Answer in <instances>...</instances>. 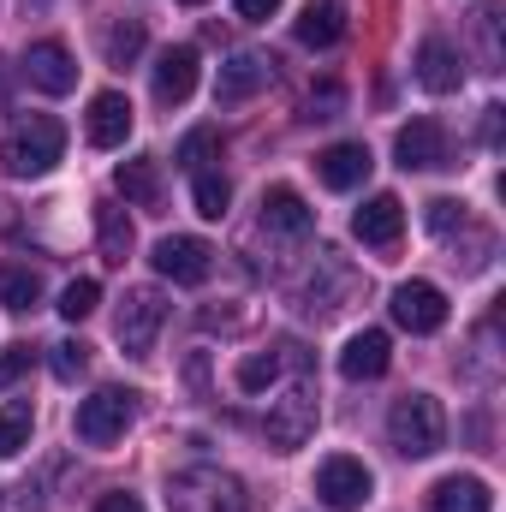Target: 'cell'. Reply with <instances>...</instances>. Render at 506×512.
I'll return each mask as SVG.
<instances>
[{"mask_svg": "<svg viewBox=\"0 0 506 512\" xmlns=\"http://www.w3.org/2000/svg\"><path fill=\"white\" fill-rule=\"evenodd\" d=\"M429 512H495V489H489L483 477L453 471V477H441V483L429 489Z\"/></svg>", "mask_w": 506, "mask_h": 512, "instance_id": "obj_20", "label": "cell"}, {"mask_svg": "<svg viewBox=\"0 0 506 512\" xmlns=\"http://www.w3.org/2000/svg\"><path fill=\"white\" fill-rule=\"evenodd\" d=\"M417 84H423L429 96H453V90L465 84L459 48H453V42H441V36H429V42L417 48Z\"/></svg>", "mask_w": 506, "mask_h": 512, "instance_id": "obj_19", "label": "cell"}, {"mask_svg": "<svg viewBox=\"0 0 506 512\" xmlns=\"http://www.w3.org/2000/svg\"><path fill=\"white\" fill-rule=\"evenodd\" d=\"M84 137L96 143V149H126L131 137V102L120 90H102L96 102H90V114H84Z\"/></svg>", "mask_w": 506, "mask_h": 512, "instance_id": "obj_17", "label": "cell"}, {"mask_svg": "<svg viewBox=\"0 0 506 512\" xmlns=\"http://www.w3.org/2000/svg\"><path fill=\"white\" fill-rule=\"evenodd\" d=\"M137 417V393L131 387H96L90 399H78V441L84 447H114Z\"/></svg>", "mask_w": 506, "mask_h": 512, "instance_id": "obj_4", "label": "cell"}, {"mask_svg": "<svg viewBox=\"0 0 506 512\" xmlns=\"http://www.w3.org/2000/svg\"><path fill=\"white\" fill-rule=\"evenodd\" d=\"M286 364H304V352H298V346L251 352V358L239 364V387H245V393H262V387H274V382H280V370H286Z\"/></svg>", "mask_w": 506, "mask_h": 512, "instance_id": "obj_24", "label": "cell"}, {"mask_svg": "<svg viewBox=\"0 0 506 512\" xmlns=\"http://www.w3.org/2000/svg\"><path fill=\"white\" fill-rule=\"evenodd\" d=\"M96 512H149V507H143L131 489H114V495H102V501H96Z\"/></svg>", "mask_w": 506, "mask_h": 512, "instance_id": "obj_36", "label": "cell"}, {"mask_svg": "<svg viewBox=\"0 0 506 512\" xmlns=\"http://www.w3.org/2000/svg\"><path fill=\"white\" fill-rule=\"evenodd\" d=\"M399 233H405V203H399L393 191H376V197L352 215V239L370 245V251H393Z\"/></svg>", "mask_w": 506, "mask_h": 512, "instance_id": "obj_10", "label": "cell"}, {"mask_svg": "<svg viewBox=\"0 0 506 512\" xmlns=\"http://www.w3.org/2000/svg\"><path fill=\"white\" fill-rule=\"evenodd\" d=\"M501 6H477V36H483V60H489V72L501 66Z\"/></svg>", "mask_w": 506, "mask_h": 512, "instance_id": "obj_34", "label": "cell"}, {"mask_svg": "<svg viewBox=\"0 0 506 512\" xmlns=\"http://www.w3.org/2000/svg\"><path fill=\"white\" fill-rule=\"evenodd\" d=\"M149 262H155V274L173 280V286H203V280L215 274V251H209L203 239H191V233H167V239L149 251Z\"/></svg>", "mask_w": 506, "mask_h": 512, "instance_id": "obj_8", "label": "cell"}, {"mask_svg": "<svg viewBox=\"0 0 506 512\" xmlns=\"http://www.w3.org/2000/svg\"><path fill=\"white\" fill-rule=\"evenodd\" d=\"M370 167H376L370 143H328V149L316 155V179H322L328 191H358V185L370 179Z\"/></svg>", "mask_w": 506, "mask_h": 512, "instance_id": "obj_13", "label": "cell"}, {"mask_svg": "<svg viewBox=\"0 0 506 512\" xmlns=\"http://www.w3.org/2000/svg\"><path fill=\"white\" fill-rule=\"evenodd\" d=\"M114 191H120L126 203H137V209H155V203H161V167H155L149 155H131V161L114 167Z\"/></svg>", "mask_w": 506, "mask_h": 512, "instance_id": "obj_23", "label": "cell"}, {"mask_svg": "<svg viewBox=\"0 0 506 512\" xmlns=\"http://www.w3.org/2000/svg\"><path fill=\"white\" fill-rule=\"evenodd\" d=\"M423 221H429V233H459L465 227V203L459 197H435V203H423Z\"/></svg>", "mask_w": 506, "mask_h": 512, "instance_id": "obj_33", "label": "cell"}, {"mask_svg": "<svg viewBox=\"0 0 506 512\" xmlns=\"http://www.w3.org/2000/svg\"><path fill=\"white\" fill-rule=\"evenodd\" d=\"M96 304H102V286H96V280H72V286L60 292V316H66V322H84Z\"/></svg>", "mask_w": 506, "mask_h": 512, "instance_id": "obj_31", "label": "cell"}, {"mask_svg": "<svg viewBox=\"0 0 506 512\" xmlns=\"http://www.w3.org/2000/svg\"><path fill=\"white\" fill-rule=\"evenodd\" d=\"M322 274H328V286H316V280H310V286H298V310H304V316H334V310L352 298V286H358L334 256H322Z\"/></svg>", "mask_w": 506, "mask_h": 512, "instance_id": "obj_22", "label": "cell"}, {"mask_svg": "<svg viewBox=\"0 0 506 512\" xmlns=\"http://www.w3.org/2000/svg\"><path fill=\"white\" fill-rule=\"evenodd\" d=\"M167 507L173 512H251V495L233 471L221 465H191L167 483Z\"/></svg>", "mask_w": 506, "mask_h": 512, "instance_id": "obj_3", "label": "cell"}, {"mask_svg": "<svg viewBox=\"0 0 506 512\" xmlns=\"http://www.w3.org/2000/svg\"><path fill=\"white\" fill-rule=\"evenodd\" d=\"M292 36H298L304 48H334V42L346 36V6H340V0H310V6L298 12Z\"/></svg>", "mask_w": 506, "mask_h": 512, "instance_id": "obj_21", "label": "cell"}, {"mask_svg": "<svg viewBox=\"0 0 506 512\" xmlns=\"http://www.w3.org/2000/svg\"><path fill=\"white\" fill-rule=\"evenodd\" d=\"M197 72H203V60H197V48H167L161 54V66H155V102L161 108H185L191 102V90H197Z\"/></svg>", "mask_w": 506, "mask_h": 512, "instance_id": "obj_15", "label": "cell"}, {"mask_svg": "<svg viewBox=\"0 0 506 512\" xmlns=\"http://www.w3.org/2000/svg\"><path fill=\"white\" fill-rule=\"evenodd\" d=\"M387 441H393L399 459H429V453H441V441H447V411H441V399H435V393H405V399H393V411H387Z\"/></svg>", "mask_w": 506, "mask_h": 512, "instance_id": "obj_2", "label": "cell"}, {"mask_svg": "<svg viewBox=\"0 0 506 512\" xmlns=\"http://www.w3.org/2000/svg\"><path fill=\"white\" fill-rule=\"evenodd\" d=\"M370 495H376V471H370L364 459H352V453L322 459V471H316V501L328 512H364Z\"/></svg>", "mask_w": 506, "mask_h": 512, "instance_id": "obj_5", "label": "cell"}, {"mask_svg": "<svg viewBox=\"0 0 506 512\" xmlns=\"http://www.w3.org/2000/svg\"><path fill=\"white\" fill-rule=\"evenodd\" d=\"M316 417H322L316 387H310V382H292V393H286V399H274V411H268L262 435H268V447H274V453H292V447H304V441L316 435Z\"/></svg>", "mask_w": 506, "mask_h": 512, "instance_id": "obj_6", "label": "cell"}, {"mask_svg": "<svg viewBox=\"0 0 506 512\" xmlns=\"http://www.w3.org/2000/svg\"><path fill=\"white\" fill-rule=\"evenodd\" d=\"M387 364H393V340H387L381 328L352 334L346 352H340V376H346V382H376V376H387Z\"/></svg>", "mask_w": 506, "mask_h": 512, "instance_id": "obj_18", "label": "cell"}, {"mask_svg": "<svg viewBox=\"0 0 506 512\" xmlns=\"http://www.w3.org/2000/svg\"><path fill=\"white\" fill-rule=\"evenodd\" d=\"M48 352H54L48 364H54L60 382H78V376L90 370V346H84V340H60V346H48Z\"/></svg>", "mask_w": 506, "mask_h": 512, "instance_id": "obj_32", "label": "cell"}, {"mask_svg": "<svg viewBox=\"0 0 506 512\" xmlns=\"http://www.w3.org/2000/svg\"><path fill=\"white\" fill-rule=\"evenodd\" d=\"M179 6H203V0H179Z\"/></svg>", "mask_w": 506, "mask_h": 512, "instance_id": "obj_39", "label": "cell"}, {"mask_svg": "<svg viewBox=\"0 0 506 512\" xmlns=\"http://www.w3.org/2000/svg\"><path fill=\"white\" fill-rule=\"evenodd\" d=\"M143 42H149L143 24H137V18H120V24L108 30V60H114V66H131V60L143 54Z\"/></svg>", "mask_w": 506, "mask_h": 512, "instance_id": "obj_29", "label": "cell"}, {"mask_svg": "<svg viewBox=\"0 0 506 512\" xmlns=\"http://www.w3.org/2000/svg\"><path fill=\"white\" fill-rule=\"evenodd\" d=\"M221 149V131L215 126H197V131H185V143H179V167H191V173H203V161Z\"/></svg>", "mask_w": 506, "mask_h": 512, "instance_id": "obj_30", "label": "cell"}, {"mask_svg": "<svg viewBox=\"0 0 506 512\" xmlns=\"http://www.w3.org/2000/svg\"><path fill=\"white\" fill-rule=\"evenodd\" d=\"M310 108H340V90H334V84H322V90H310Z\"/></svg>", "mask_w": 506, "mask_h": 512, "instance_id": "obj_38", "label": "cell"}, {"mask_svg": "<svg viewBox=\"0 0 506 512\" xmlns=\"http://www.w3.org/2000/svg\"><path fill=\"white\" fill-rule=\"evenodd\" d=\"M60 155H66V126H60L54 114L18 120V126L6 131V143H0V167H6L12 179H42V173H54Z\"/></svg>", "mask_w": 506, "mask_h": 512, "instance_id": "obj_1", "label": "cell"}, {"mask_svg": "<svg viewBox=\"0 0 506 512\" xmlns=\"http://www.w3.org/2000/svg\"><path fill=\"white\" fill-rule=\"evenodd\" d=\"M30 429H36V411L18 399V405H0V459H18L30 447Z\"/></svg>", "mask_w": 506, "mask_h": 512, "instance_id": "obj_27", "label": "cell"}, {"mask_svg": "<svg viewBox=\"0 0 506 512\" xmlns=\"http://www.w3.org/2000/svg\"><path fill=\"white\" fill-rule=\"evenodd\" d=\"M268 78H274V60H268V54H256V48H245V54H233V60L221 66V78H215V102H221V108H233V102L256 96Z\"/></svg>", "mask_w": 506, "mask_h": 512, "instance_id": "obj_16", "label": "cell"}, {"mask_svg": "<svg viewBox=\"0 0 506 512\" xmlns=\"http://www.w3.org/2000/svg\"><path fill=\"white\" fill-rule=\"evenodd\" d=\"M30 364H36V352H30V346H12V352L0 358V393L24 382V376H30Z\"/></svg>", "mask_w": 506, "mask_h": 512, "instance_id": "obj_35", "label": "cell"}, {"mask_svg": "<svg viewBox=\"0 0 506 512\" xmlns=\"http://www.w3.org/2000/svg\"><path fill=\"white\" fill-rule=\"evenodd\" d=\"M310 227H316V209L292 185H274L262 197V233L268 239H310Z\"/></svg>", "mask_w": 506, "mask_h": 512, "instance_id": "obj_14", "label": "cell"}, {"mask_svg": "<svg viewBox=\"0 0 506 512\" xmlns=\"http://www.w3.org/2000/svg\"><path fill=\"white\" fill-rule=\"evenodd\" d=\"M161 322H167V298L155 286H131L126 298H120V310H114V334H120V346H126L131 358H149L155 352Z\"/></svg>", "mask_w": 506, "mask_h": 512, "instance_id": "obj_7", "label": "cell"}, {"mask_svg": "<svg viewBox=\"0 0 506 512\" xmlns=\"http://www.w3.org/2000/svg\"><path fill=\"white\" fill-rule=\"evenodd\" d=\"M191 203H197L203 221H221V215L233 209V185H227L221 173H197V179H191Z\"/></svg>", "mask_w": 506, "mask_h": 512, "instance_id": "obj_28", "label": "cell"}, {"mask_svg": "<svg viewBox=\"0 0 506 512\" xmlns=\"http://www.w3.org/2000/svg\"><path fill=\"white\" fill-rule=\"evenodd\" d=\"M286 0H239V18H274Z\"/></svg>", "mask_w": 506, "mask_h": 512, "instance_id": "obj_37", "label": "cell"}, {"mask_svg": "<svg viewBox=\"0 0 506 512\" xmlns=\"http://www.w3.org/2000/svg\"><path fill=\"white\" fill-rule=\"evenodd\" d=\"M96 239H102V256H108V262H126L131 245H137L131 215L126 209H114V203H102V209H96Z\"/></svg>", "mask_w": 506, "mask_h": 512, "instance_id": "obj_25", "label": "cell"}, {"mask_svg": "<svg viewBox=\"0 0 506 512\" xmlns=\"http://www.w3.org/2000/svg\"><path fill=\"white\" fill-rule=\"evenodd\" d=\"M24 78H30L42 96H66V90H78V60H72L66 42H30Z\"/></svg>", "mask_w": 506, "mask_h": 512, "instance_id": "obj_11", "label": "cell"}, {"mask_svg": "<svg viewBox=\"0 0 506 512\" xmlns=\"http://www.w3.org/2000/svg\"><path fill=\"white\" fill-rule=\"evenodd\" d=\"M393 155H399V167H405V173L447 167V131H441V120H411V126H399Z\"/></svg>", "mask_w": 506, "mask_h": 512, "instance_id": "obj_12", "label": "cell"}, {"mask_svg": "<svg viewBox=\"0 0 506 512\" xmlns=\"http://www.w3.org/2000/svg\"><path fill=\"white\" fill-rule=\"evenodd\" d=\"M0 304L6 310H36L42 304V274L36 268H0Z\"/></svg>", "mask_w": 506, "mask_h": 512, "instance_id": "obj_26", "label": "cell"}, {"mask_svg": "<svg viewBox=\"0 0 506 512\" xmlns=\"http://www.w3.org/2000/svg\"><path fill=\"white\" fill-rule=\"evenodd\" d=\"M393 322L405 328V334H441L447 328V292L441 286H429V280H405V286H393Z\"/></svg>", "mask_w": 506, "mask_h": 512, "instance_id": "obj_9", "label": "cell"}]
</instances>
